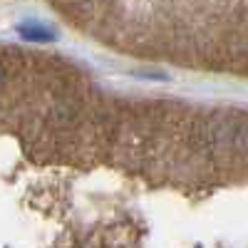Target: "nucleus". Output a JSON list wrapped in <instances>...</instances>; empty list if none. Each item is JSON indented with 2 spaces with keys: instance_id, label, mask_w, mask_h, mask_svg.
<instances>
[{
  "instance_id": "nucleus-1",
  "label": "nucleus",
  "mask_w": 248,
  "mask_h": 248,
  "mask_svg": "<svg viewBox=\"0 0 248 248\" xmlns=\"http://www.w3.org/2000/svg\"><path fill=\"white\" fill-rule=\"evenodd\" d=\"M20 35L25 40H35V43H47V40H52V32L47 28H40V25H23L20 28Z\"/></svg>"
},
{
  "instance_id": "nucleus-2",
  "label": "nucleus",
  "mask_w": 248,
  "mask_h": 248,
  "mask_svg": "<svg viewBox=\"0 0 248 248\" xmlns=\"http://www.w3.org/2000/svg\"><path fill=\"white\" fill-rule=\"evenodd\" d=\"M3 82H5V70L0 67V87H3Z\"/></svg>"
}]
</instances>
